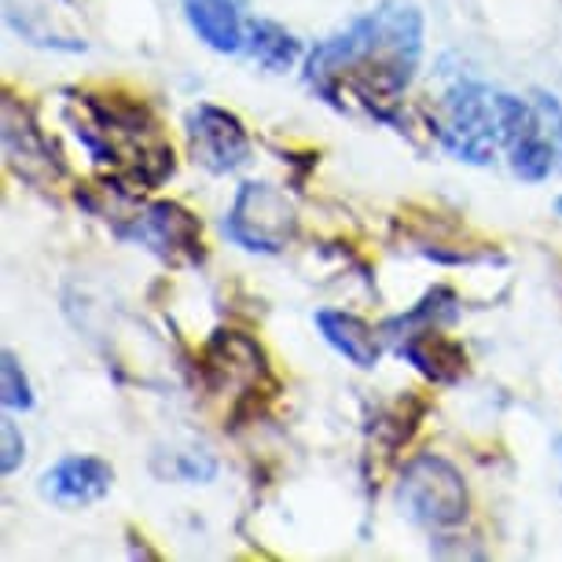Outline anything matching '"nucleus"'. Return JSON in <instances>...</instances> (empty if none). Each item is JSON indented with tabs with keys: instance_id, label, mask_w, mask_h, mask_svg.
Here are the masks:
<instances>
[{
	"instance_id": "nucleus-10",
	"label": "nucleus",
	"mask_w": 562,
	"mask_h": 562,
	"mask_svg": "<svg viewBox=\"0 0 562 562\" xmlns=\"http://www.w3.org/2000/svg\"><path fill=\"white\" fill-rule=\"evenodd\" d=\"M203 379L210 390L225 394L228 386H239L243 397H269L276 383L269 371V357L254 338L239 331H214L203 349Z\"/></svg>"
},
{
	"instance_id": "nucleus-1",
	"label": "nucleus",
	"mask_w": 562,
	"mask_h": 562,
	"mask_svg": "<svg viewBox=\"0 0 562 562\" xmlns=\"http://www.w3.org/2000/svg\"><path fill=\"white\" fill-rule=\"evenodd\" d=\"M423 12L386 0L321 41L305 59V81L338 111H364L383 125H401L397 103L423 59Z\"/></svg>"
},
{
	"instance_id": "nucleus-7",
	"label": "nucleus",
	"mask_w": 562,
	"mask_h": 562,
	"mask_svg": "<svg viewBox=\"0 0 562 562\" xmlns=\"http://www.w3.org/2000/svg\"><path fill=\"white\" fill-rule=\"evenodd\" d=\"M0 144H4L8 169L23 184L48 192L59 180H67V158H63L59 144L37 122V111L12 92H4V103H0Z\"/></svg>"
},
{
	"instance_id": "nucleus-13",
	"label": "nucleus",
	"mask_w": 562,
	"mask_h": 562,
	"mask_svg": "<svg viewBox=\"0 0 562 562\" xmlns=\"http://www.w3.org/2000/svg\"><path fill=\"white\" fill-rule=\"evenodd\" d=\"M184 19L192 34L221 56L247 48V0H184Z\"/></svg>"
},
{
	"instance_id": "nucleus-3",
	"label": "nucleus",
	"mask_w": 562,
	"mask_h": 562,
	"mask_svg": "<svg viewBox=\"0 0 562 562\" xmlns=\"http://www.w3.org/2000/svg\"><path fill=\"white\" fill-rule=\"evenodd\" d=\"M430 133L452 158L467 166H490L501 147V119H496V92L482 81L460 78L445 89Z\"/></svg>"
},
{
	"instance_id": "nucleus-15",
	"label": "nucleus",
	"mask_w": 562,
	"mask_h": 562,
	"mask_svg": "<svg viewBox=\"0 0 562 562\" xmlns=\"http://www.w3.org/2000/svg\"><path fill=\"white\" fill-rule=\"evenodd\" d=\"M247 48L258 59V67L280 74L291 70L302 56V41L291 34L288 26H280L276 19H250L247 23Z\"/></svg>"
},
{
	"instance_id": "nucleus-9",
	"label": "nucleus",
	"mask_w": 562,
	"mask_h": 562,
	"mask_svg": "<svg viewBox=\"0 0 562 562\" xmlns=\"http://www.w3.org/2000/svg\"><path fill=\"white\" fill-rule=\"evenodd\" d=\"M184 133H188V147H192V158L214 177L236 173L254 155L250 133L243 119L232 114L228 108H217V103H195L184 119Z\"/></svg>"
},
{
	"instance_id": "nucleus-17",
	"label": "nucleus",
	"mask_w": 562,
	"mask_h": 562,
	"mask_svg": "<svg viewBox=\"0 0 562 562\" xmlns=\"http://www.w3.org/2000/svg\"><path fill=\"white\" fill-rule=\"evenodd\" d=\"M0 401H4L8 412H34L37 405L34 386H30V375L15 349L0 353Z\"/></svg>"
},
{
	"instance_id": "nucleus-6",
	"label": "nucleus",
	"mask_w": 562,
	"mask_h": 562,
	"mask_svg": "<svg viewBox=\"0 0 562 562\" xmlns=\"http://www.w3.org/2000/svg\"><path fill=\"white\" fill-rule=\"evenodd\" d=\"M114 236L155 254L162 265H192V269H199L206 261L199 217L180 203H169V199H155V203L140 206L136 214L119 217L114 221Z\"/></svg>"
},
{
	"instance_id": "nucleus-20",
	"label": "nucleus",
	"mask_w": 562,
	"mask_h": 562,
	"mask_svg": "<svg viewBox=\"0 0 562 562\" xmlns=\"http://www.w3.org/2000/svg\"><path fill=\"white\" fill-rule=\"evenodd\" d=\"M555 214H559V217H562V195H559V199H555Z\"/></svg>"
},
{
	"instance_id": "nucleus-4",
	"label": "nucleus",
	"mask_w": 562,
	"mask_h": 562,
	"mask_svg": "<svg viewBox=\"0 0 562 562\" xmlns=\"http://www.w3.org/2000/svg\"><path fill=\"white\" fill-rule=\"evenodd\" d=\"M397 504L408 522L430 533L463 526L471 515V493H467L460 467L438 452H419L405 463L397 482Z\"/></svg>"
},
{
	"instance_id": "nucleus-11",
	"label": "nucleus",
	"mask_w": 562,
	"mask_h": 562,
	"mask_svg": "<svg viewBox=\"0 0 562 562\" xmlns=\"http://www.w3.org/2000/svg\"><path fill=\"white\" fill-rule=\"evenodd\" d=\"M114 485V467L100 456H63L41 474L37 490L56 507H89L100 504Z\"/></svg>"
},
{
	"instance_id": "nucleus-19",
	"label": "nucleus",
	"mask_w": 562,
	"mask_h": 562,
	"mask_svg": "<svg viewBox=\"0 0 562 562\" xmlns=\"http://www.w3.org/2000/svg\"><path fill=\"white\" fill-rule=\"evenodd\" d=\"M26 460V438L12 416L0 419V474H15Z\"/></svg>"
},
{
	"instance_id": "nucleus-8",
	"label": "nucleus",
	"mask_w": 562,
	"mask_h": 562,
	"mask_svg": "<svg viewBox=\"0 0 562 562\" xmlns=\"http://www.w3.org/2000/svg\"><path fill=\"white\" fill-rule=\"evenodd\" d=\"M496 119H501V147L512 173L526 184H544L555 173L559 151L540 108L512 92H496Z\"/></svg>"
},
{
	"instance_id": "nucleus-18",
	"label": "nucleus",
	"mask_w": 562,
	"mask_h": 562,
	"mask_svg": "<svg viewBox=\"0 0 562 562\" xmlns=\"http://www.w3.org/2000/svg\"><path fill=\"white\" fill-rule=\"evenodd\" d=\"M166 456H169V463H166V467H155L158 479H169V482H188V485L214 482L217 463L210 460L206 452H166Z\"/></svg>"
},
{
	"instance_id": "nucleus-21",
	"label": "nucleus",
	"mask_w": 562,
	"mask_h": 562,
	"mask_svg": "<svg viewBox=\"0 0 562 562\" xmlns=\"http://www.w3.org/2000/svg\"><path fill=\"white\" fill-rule=\"evenodd\" d=\"M559 460H562V438H559Z\"/></svg>"
},
{
	"instance_id": "nucleus-5",
	"label": "nucleus",
	"mask_w": 562,
	"mask_h": 562,
	"mask_svg": "<svg viewBox=\"0 0 562 562\" xmlns=\"http://www.w3.org/2000/svg\"><path fill=\"white\" fill-rule=\"evenodd\" d=\"M299 228L302 221L294 199L269 180H243L225 221H221V232H225L232 247L265 254V258L288 250L299 239Z\"/></svg>"
},
{
	"instance_id": "nucleus-14",
	"label": "nucleus",
	"mask_w": 562,
	"mask_h": 562,
	"mask_svg": "<svg viewBox=\"0 0 562 562\" xmlns=\"http://www.w3.org/2000/svg\"><path fill=\"white\" fill-rule=\"evenodd\" d=\"M313 324L324 342L360 371H371L379 364V357H383L379 331L364 321V316H357L349 310H321L313 316Z\"/></svg>"
},
{
	"instance_id": "nucleus-12",
	"label": "nucleus",
	"mask_w": 562,
	"mask_h": 562,
	"mask_svg": "<svg viewBox=\"0 0 562 562\" xmlns=\"http://www.w3.org/2000/svg\"><path fill=\"white\" fill-rule=\"evenodd\" d=\"M401 360H408L427 383L434 386H456L467 375V349L460 338L445 335L441 327H423L397 338Z\"/></svg>"
},
{
	"instance_id": "nucleus-16",
	"label": "nucleus",
	"mask_w": 562,
	"mask_h": 562,
	"mask_svg": "<svg viewBox=\"0 0 562 562\" xmlns=\"http://www.w3.org/2000/svg\"><path fill=\"white\" fill-rule=\"evenodd\" d=\"M460 316V299H456L452 288H434L423 299L412 305V310L390 316L383 324L386 335H408V331H423V327H445Z\"/></svg>"
},
{
	"instance_id": "nucleus-2",
	"label": "nucleus",
	"mask_w": 562,
	"mask_h": 562,
	"mask_svg": "<svg viewBox=\"0 0 562 562\" xmlns=\"http://www.w3.org/2000/svg\"><path fill=\"white\" fill-rule=\"evenodd\" d=\"M67 97L70 103L63 119L92 166H100L108 177L130 184L133 192H151L177 173L173 144L144 100L89 89H70Z\"/></svg>"
}]
</instances>
